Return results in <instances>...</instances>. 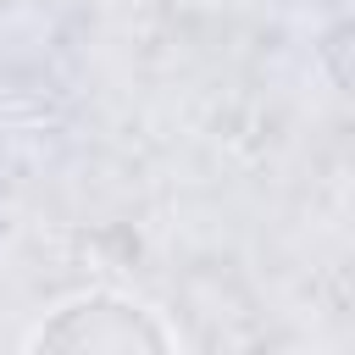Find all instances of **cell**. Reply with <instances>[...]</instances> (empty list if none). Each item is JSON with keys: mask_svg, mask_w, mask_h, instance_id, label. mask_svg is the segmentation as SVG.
Masks as SVG:
<instances>
[{"mask_svg": "<svg viewBox=\"0 0 355 355\" xmlns=\"http://www.w3.org/2000/svg\"><path fill=\"white\" fill-rule=\"evenodd\" d=\"M67 311H72V322L94 355H172L161 322L133 300L94 294V300H72Z\"/></svg>", "mask_w": 355, "mask_h": 355, "instance_id": "cell-1", "label": "cell"}]
</instances>
